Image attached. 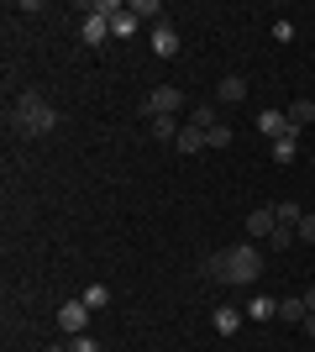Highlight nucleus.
Segmentation results:
<instances>
[{
    "label": "nucleus",
    "mask_w": 315,
    "mask_h": 352,
    "mask_svg": "<svg viewBox=\"0 0 315 352\" xmlns=\"http://www.w3.org/2000/svg\"><path fill=\"white\" fill-rule=\"evenodd\" d=\"M148 126H152V137H158V142H179V132H184L179 116H152Z\"/></svg>",
    "instance_id": "obj_10"
},
{
    "label": "nucleus",
    "mask_w": 315,
    "mask_h": 352,
    "mask_svg": "<svg viewBox=\"0 0 315 352\" xmlns=\"http://www.w3.org/2000/svg\"><path fill=\"white\" fill-rule=\"evenodd\" d=\"M226 142H231V126H226V121H215V126L205 132V147H226Z\"/></svg>",
    "instance_id": "obj_20"
},
{
    "label": "nucleus",
    "mask_w": 315,
    "mask_h": 352,
    "mask_svg": "<svg viewBox=\"0 0 315 352\" xmlns=\"http://www.w3.org/2000/svg\"><path fill=\"white\" fill-rule=\"evenodd\" d=\"M152 53H158V58H174V53H179V32L168 27V21L152 27Z\"/></svg>",
    "instance_id": "obj_7"
},
{
    "label": "nucleus",
    "mask_w": 315,
    "mask_h": 352,
    "mask_svg": "<svg viewBox=\"0 0 315 352\" xmlns=\"http://www.w3.org/2000/svg\"><path fill=\"white\" fill-rule=\"evenodd\" d=\"M257 274H263V252L253 242L226 248V284H257Z\"/></svg>",
    "instance_id": "obj_2"
},
{
    "label": "nucleus",
    "mask_w": 315,
    "mask_h": 352,
    "mask_svg": "<svg viewBox=\"0 0 315 352\" xmlns=\"http://www.w3.org/2000/svg\"><path fill=\"white\" fill-rule=\"evenodd\" d=\"M257 132H263V137H284L289 132L284 111H257Z\"/></svg>",
    "instance_id": "obj_9"
},
{
    "label": "nucleus",
    "mask_w": 315,
    "mask_h": 352,
    "mask_svg": "<svg viewBox=\"0 0 315 352\" xmlns=\"http://www.w3.org/2000/svg\"><path fill=\"white\" fill-rule=\"evenodd\" d=\"M5 121H11L16 137H43V132H53L63 116L43 100V95H37V89H21V95H16V111H11Z\"/></svg>",
    "instance_id": "obj_1"
},
{
    "label": "nucleus",
    "mask_w": 315,
    "mask_h": 352,
    "mask_svg": "<svg viewBox=\"0 0 315 352\" xmlns=\"http://www.w3.org/2000/svg\"><path fill=\"white\" fill-rule=\"evenodd\" d=\"M300 300H305V310H310V316H315V284H310V289L300 294Z\"/></svg>",
    "instance_id": "obj_27"
},
{
    "label": "nucleus",
    "mask_w": 315,
    "mask_h": 352,
    "mask_svg": "<svg viewBox=\"0 0 315 352\" xmlns=\"http://www.w3.org/2000/svg\"><path fill=\"white\" fill-rule=\"evenodd\" d=\"M242 226H247V236H253V242H268V236L279 232V216H273V206H257Z\"/></svg>",
    "instance_id": "obj_5"
},
{
    "label": "nucleus",
    "mask_w": 315,
    "mask_h": 352,
    "mask_svg": "<svg viewBox=\"0 0 315 352\" xmlns=\"http://www.w3.org/2000/svg\"><path fill=\"white\" fill-rule=\"evenodd\" d=\"M294 236H300V232H294V226H279V232H273V236H268V248H279V252H284V248H289V242H294Z\"/></svg>",
    "instance_id": "obj_23"
},
{
    "label": "nucleus",
    "mask_w": 315,
    "mask_h": 352,
    "mask_svg": "<svg viewBox=\"0 0 315 352\" xmlns=\"http://www.w3.org/2000/svg\"><path fill=\"white\" fill-rule=\"evenodd\" d=\"M273 216H279V226H294V232H300V221H305V210L294 206V200H279V206H273Z\"/></svg>",
    "instance_id": "obj_14"
},
{
    "label": "nucleus",
    "mask_w": 315,
    "mask_h": 352,
    "mask_svg": "<svg viewBox=\"0 0 315 352\" xmlns=\"http://www.w3.org/2000/svg\"><path fill=\"white\" fill-rule=\"evenodd\" d=\"M179 105H184V95H179V85H158L148 95V100H137V116H179Z\"/></svg>",
    "instance_id": "obj_3"
},
{
    "label": "nucleus",
    "mask_w": 315,
    "mask_h": 352,
    "mask_svg": "<svg viewBox=\"0 0 315 352\" xmlns=\"http://www.w3.org/2000/svg\"><path fill=\"white\" fill-rule=\"evenodd\" d=\"M174 147H179V153H200V147H205V132H200V126H184Z\"/></svg>",
    "instance_id": "obj_17"
},
{
    "label": "nucleus",
    "mask_w": 315,
    "mask_h": 352,
    "mask_svg": "<svg viewBox=\"0 0 315 352\" xmlns=\"http://www.w3.org/2000/svg\"><path fill=\"white\" fill-rule=\"evenodd\" d=\"M294 153H300V132L289 126L284 137H273V158H279V163H289V158H294Z\"/></svg>",
    "instance_id": "obj_12"
},
{
    "label": "nucleus",
    "mask_w": 315,
    "mask_h": 352,
    "mask_svg": "<svg viewBox=\"0 0 315 352\" xmlns=\"http://www.w3.org/2000/svg\"><path fill=\"white\" fill-rule=\"evenodd\" d=\"M69 352H100V347H95V337H74V347H69Z\"/></svg>",
    "instance_id": "obj_26"
},
{
    "label": "nucleus",
    "mask_w": 315,
    "mask_h": 352,
    "mask_svg": "<svg viewBox=\"0 0 315 352\" xmlns=\"http://www.w3.org/2000/svg\"><path fill=\"white\" fill-rule=\"evenodd\" d=\"M305 316H310V310H305V300H300V294H294V300H279V321H294V326H300Z\"/></svg>",
    "instance_id": "obj_16"
},
{
    "label": "nucleus",
    "mask_w": 315,
    "mask_h": 352,
    "mask_svg": "<svg viewBox=\"0 0 315 352\" xmlns=\"http://www.w3.org/2000/svg\"><path fill=\"white\" fill-rule=\"evenodd\" d=\"M300 236H305V242H315V210H305V221H300Z\"/></svg>",
    "instance_id": "obj_25"
},
{
    "label": "nucleus",
    "mask_w": 315,
    "mask_h": 352,
    "mask_svg": "<svg viewBox=\"0 0 315 352\" xmlns=\"http://www.w3.org/2000/svg\"><path fill=\"white\" fill-rule=\"evenodd\" d=\"M126 11H132L137 21H152V16L163 11V6H158V0H132V6H126Z\"/></svg>",
    "instance_id": "obj_18"
},
{
    "label": "nucleus",
    "mask_w": 315,
    "mask_h": 352,
    "mask_svg": "<svg viewBox=\"0 0 315 352\" xmlns=\"http://www.w3.org/2000/svg\"><path fill=\"white\" fill-rule=\"evenodd\" d=\"M215 100L221 105H242L247 100V79H242V74H226L221 85H215Z\"/></svg>",
    "instance_id": "obj_6"
},
{
    "label": "nucleus",
    "mask_w": 315,
    "mask_h": 352,
    "mask_svg": "<svg viewBox=\"0 0 315 352\" xmlns=\"http://www.w3.org/2000/svg\"><path fill=\"white\" fill-rule=\"evenodd\" d=\"M79 300H84V305H90V310H100L105 300H110V289H105V284H90V289L79 294Z\"/></svg>",
    "instance_id": "obj_19"
},
{
    "label": "nucleus",
    "mask_w": 315,
    "mask_h": 352,
    "mask_svg": "<svg viewBox=\"0 0 315 352\" xmlns=\"http://www.w3.org/2000/svg\"><path fill=\"white\" fill-rule=\"evenodd\" d=\"M284 121H289V126H294V132H300L305 121H315V100H289V111H284Z\"/></svg>",
    "instance_id": "obj_11"
},
{
    "label": "nucleus",
    "mask_w": 315,
    "mask_h": 352,
    "mask_svg": "<svg viewBox=\"0 0 315 352\" xmlns=\"http://www.w3.org/2000/svg\"><path fill=\"white\" fill-rule=\"evenodd\" d=\"M210 326H215V331H221V337H231V331H237V326H242V310L221 305V310H215V316H210Z\"/></svg>",
    "instance_id": "obj_13"
},
{
    "label": "nucleus",
    "mask_w": 315,
    "mask_h": 352,
    "mask_svg": "<svg viewBox=\"0 0 315 352\" xmlns=\"http://www.w3.org/2000/svg\"><path fill=\"white\" fill-rule=\"evenodd\" d=\"M110 32H116V37H132V32H137V16H132V11H121L116 21H110Z\"/></svg>",
    "instance_id": "obj_21"
},
{
    "label": "nucleus",
    "mask_w": 315,
    "mask_h": 352,
    "mask_svg": "<svg viewBox=\"0 0 315 352\" xmlns=\"http://www.w3.org/2000/svg\"><path fill=\"white\" fill-rule=\"evenodd\" d=\"M205 274H210V279H221V284H226V252H215V258H205Z\"/></svg>",
    "instance_id": "obj_24"
},
{
    "label": "nucleus",
    "mask_w": 315,
    "mask_h": 352,
    "mask_svg": "<svg viewBox=\"0 0 315 352\" xmlns=\"http://www.w3.org/2000/svg\"><path fill=\"white\" fill-rule=\"evenodd\" d=\"M58 326L69 331V337H84V326H90V305H84V300H63V305H58Z\"/></svg>",
    "instance_id": "obj_4"
},
{
    "label": "nucleus",
    "mask_w": 315,
    "mask_h": 352,
    "mask_svg": "<svg viewBox=\"0 0 315 352\" xmlns=\"http://www.w3.org/2000/svg\"><path fill=\"white\" fill-rule=\"evenodd\" d=\"M47 352H69V347H47Z\"/></svg>",
    "instance_id": "obj_29"
},
{
    "label": "nucleus",
    "mask_w": 315,
    "mask_h": 352,
    "mask_svg": "<svg viewBox=\"0 0 315 352\" xmlns=\"http://www.w3.org/2000/svg\"><path fill=\"white\" fill-rule=\"evenodd\" d=\"M105 32H110V21H105V16H84V43H95V47H100L105 43Z\"/></svg>",
    "instance_id": "obj_15"
},
{
    "label": "nucleus",
    "mask_w": 315,
    "mask_h": 352,
    "mask_svg": "<svg viewBox=\"0 0 315 352\" xmlns=\"http://www.w3.org/2000/svg\"><path fill=\"white\" fill-rule=\"evenodd\" d=\"M300 326H305V337H315V316H305V321H300Z\"/></svg>",
    "instance_id": "obj_28"
},
{
    "label": "nucleus",
    "mask_w": 315,
    "mask_h": 352,
    "mask_svg": "<svg viewBox=\"0 0 315 352\" xmlns=\"http://www.w3.org/2000/svg\"><path fill=\"white\" fill-rule=\"evenodd\" d=\"M189 126H200V132H210V126H215V111H210V105H195V116H189Z\"/></svg>",
    "instance_id": "obj_22"
},
{
    "label": "nucleus",
    "mask_w": 315,
    "mask_h": 352,
    "mask_svg": "<svg viewBox=\"0 0 315 352\" xmlns=\"http://www.w3.org/2000/svg\"><path fill=\"white\" fill-rule=\"evenodd\" d=\"M242 316H247V321H273V316H279V300H268V294H253V300L242 305Z\"/></svg>",
    "instance_id": "obj_8"
}]
</instances>
